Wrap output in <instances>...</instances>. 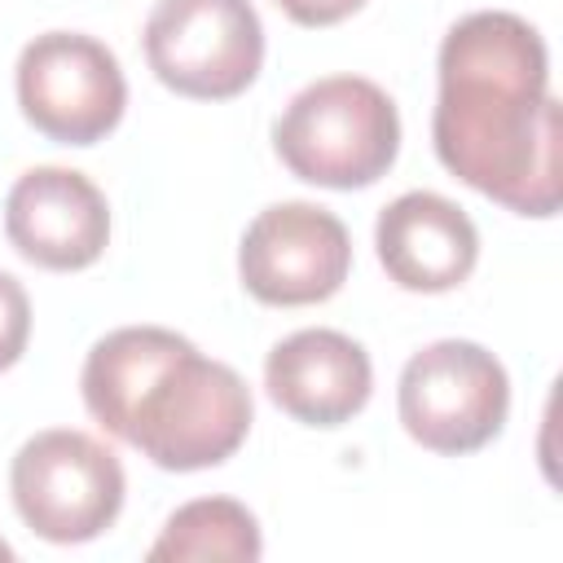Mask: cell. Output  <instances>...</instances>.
Returning a JSON list of instances; mask_svg holds the SVG:
<instances>
[{
	"label": "cell",
	"mask_w": 563,
	"mask_h": 563,
	"mask_svg": "<svg viewBox=\"0 0 563 563\" xmlns=\"http://www.w3.org/2000/svg\"><path fill=\"white\" fill-rule=\"evenodd\" d=\"M435 158L515 216L563 207V136L550 97V57L532 22L479 9L440 44V97L431 114Z\"/></svg>",
	"instance_id": "1"
},
{
	"label": "cell",
	"mask_w": 563,
	"mask_h": 563,
	"mask_svg": "<svg viewBox=\"0 0 563 563\" xmlns=\"http://www.w3.org/2000/svg\"><path fill=\"white\" fill-rule=\"evenodd\" d=\"M79 387L88 413L163 471L220 466L255 418L246 378L163 325H123L97 339Z\"/></svg>",
	"instance_id": "2"
},
{
	"label": "cell",
	"mask_w": 563,
	"mask_h": 563,
	"mask_svg": "<svg viewBox=\"0 0 563 563\" xmlns=\"http://www.w3.org/2000/svg\"><path fill=\"white\" fill-rule=\"evenodd\" d=\"M277 158L321 189H365L400 154L396 101L361 75H330L290 97L273 123Z\"/></svg>",
	"instance_id": "3"
},
{
	"label": "cell",
	"mask_w": 563,
	"mask_h": 563,
	"mask_svg": "<svg viewBox=\"0 0 563 563\" xmlns=\"http://www.w3.org/2000/svg\"><path fill=\"white\" fill-rule=\"evenodd\" d=\"M9 493L13 510L35 537L53 545H79L119 519L128 479L119 457L97 435L53 427L35 431L13 453Z\"/></svg>",
	"instance_id": "4"
},
{
	"label": "cell",
	"mask_w": 563,
	"mask_h": 563,
	"mask_svg": "<svg viewBox=\"0 0 563 563\" xmlns=\"http://www.w3.org/2000/svg\"><path fill=\"white\" fill-rule=\"evenodd\" d=\"M396 409L409 440L431 453L462 457L501 435L510 413V378L488 347L471 339H440L405 361Z\"/></svg>",
	"instance_id": "5"
},
{
	"label": "cell",
	"mask_w": 563,
	"mask_h": 563,
	"mask_svg": "<svg viewBox=\"0 0 563 563\" xmlns=\"http://www.w3.org/2000/svg\"><path fill=\"white\" fill-rule=\"evenodd\" d=\"M145 62L180 97L229 101L264 66V26L251 0H158L145 18Z\"/></svg>",
	"instance_id": "6"
},
{
	"label": "cell",
	"mask_w": 563,
	"mask_h": 563,
	"mask_svg": "<svg viewBox=\"0 0 563 563\" xmlns=\"http://www.w3.org/2000/svg\"><path fill=\"white\" fill-rule=\"evenodd\" d=\"M18 106L57 145H97L128 106L119 57L79 31H44L18 57Z\"/></svg>",
	"instance_id": "7"
},
{
	"label": "cell",
	"mask_w": 563,
	"mask_h": 563,
	"mask_svg": "<svg viewBox=\"0 0 563 563\" xmlns=\"http://www.w3.org/2000/svg\"><path fill=\"white\" fill-rule=\"evenodd\" d=\"M352 268L343 220L317 202L264 207L238 246V277L268 308H303L330 299Z\"/></svg>",
	"instance_id": "8"
},
{
	"label": "cell",
	"mask_w": 563,
	"mask_h": 563,
	"mask_svg": "<svg viewBox=\"0 0 563 563\" xmlns=\"http://www.w3.org/2000/svg\"><path fill=\"white\" fill-rule=\"evenodd\" d=\"M4 233L26 264L75 273L101 260L110 242V207L84 172L31 167L9 189Z\"/></svg>",
	"instance_id": "9"
},
{
	"label": "cell",
	"mask_w": 563,
	"mask_h": 563,
	"mask_svg": "<svg viewBox=\"0 0 563 563\" xmlns=\"http://www.w3.org/2000/svg\"><path fill=\"white\" fill-rule=\"evenodd\" d=\"M374 246L387 277L418 295L462 286L479 260V233L471 216L431 189H409L387 202L374 224Z\"/></svg>",
	"instance_id": "10"
},
{
	"label": "cell",
	"mask_w": 563,
	"mask_h": 563,
	"mask_svg": "<svg viewBox=\"0 0 563 563\" xmlns=\"http://www.w3.org/2000/svg\"><path fill=\"white\" fill-rule=\"evenodd\" d=\"M264 387L303 427H343L369 400L374 369L356 339L339 330H295L264 361Z\"/></svg>",
	"instance_id": "11"
},
{
	"label": "cell",
	"mask_w": 563,
	"mask_h": 563,
	"mask_svg": "<svg viewBox=\"0 0 563 563\" xmlns=\"http://www.w3.org/2000/svg\"><path fill=\"white\" fill-rule=\"evenodd\" d=\"M264 554V541H260V523L255 515L233 501V497H198L189 506H180L158 541L150 545V559L163 563V559H176V563H189V559H233V563H251Z\"/></svg>",
	"instance_id": "12"
},
{
	"label": "cell",
	"mask_w": 563,
	"mask_h": 563,
	"mask_svg": "<svg viewBox=\"0 0 563 563\" xmlns=\"http://www.w3.org/2000/svg\"><path fill=\"white\" fill-rule=\"evenodd\" d=\"M31 339V299L18 277L0 273V374L22 361Z\"/></svg>",
	"instance_id": "13"
},
{
	"label": "cell",
	"mask_w": 563,
	"mask_h": 563,
	"mask_svg": "<svg viewBox=\"0 0 563 563\" xmlns=\"http://www.w3.org/2000/svg\"><path fill=\"white\" fill-rule=\"evenodd\" d=\"M295 26H334L343 18H352L365 0H273Z\"/></svg>",
	"instance_id": "14"
},
{
	"label": "cell",
	"mask_w": 563,
	"mask_h": 563,
	"mask_svg": "<svg viewBox=\"0 0 563 563\" xmlns=\"http://www.w3.org/2000/svg\"><path fill=\"white\" fill-rule=\"evenodd\" d=\"M9 559H13V550H9V541L0 537V563H9Z\"/></svg>",
	"instance_id": "15"
}]
</instances>
